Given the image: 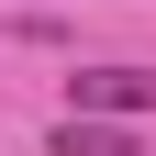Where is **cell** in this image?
<instances>
[{
	"label": "cell",
	"instance_id": "cell-2",
	"mask_svg": "<svg viewBox=\"0 0 156 156\" xmlns=\"http://www.w3.org/2000/svg\"><path fill=\"white\" fill-rule=\"evenodd\" d=\"M56 156H134V134H123V123H78V112H67V123H56Z\"/></svg>",
	"mask_w": 156,
	"mask_h": 156
},
{
	"label": "cell",
	"instance_id": "cell-1",
	"mask_svg": "<svg viewBox=\"0 0 156 156\" xmlns=\"http://www.w3.org/2000/svg\"><path fill=\"white\" fill-rule=\"evenodd\" d=\"M78 123H123V112H156V67H78L67 78Z\"/></svg>",
	"mask_w": 156,
	"mask_h": 156
}]
</instances>
